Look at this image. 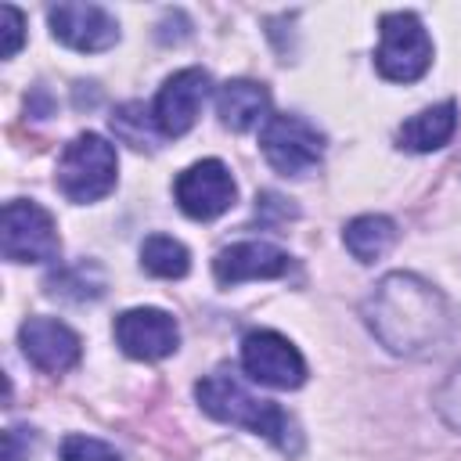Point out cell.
<instances>
[{
	"instance_id": "6da1fadb",
	"label": "cell",
	"mask_w": 461,
	"mask_h": 461,
	"mask_svg": "<svg viewBox=\"0 0 461 461\" xmlns=\"http://www.w3.org/2000/svg\"><path fill=\"white\" fill-rule=\"evenodd\" d=\"M367 331L396 357H425L454 335V310L439 288L418 274H385L360 306Z\"/></svg>"
},
{
	"instance_id": "7a4b0ae2",
	"label": "cell",
	"mask_w": 461,
	"mask_h": 461,
	"mask_svg": "<svg viewBox=\"0 0 461 461\" xmlns=\"http://www.w3.org/2000/svg\"><path fill=\"white\" fill-rule=\"evenodd\" d=\"M194 396L202 403V411L223 425H238V429H249L263 439H270L281 454L295 457L303 450V436H299V425L295 418L277 407L274 400H263L256 393H249L230 371H212L205 375L198 385H194Z\"/></svg>"
},
{
	"instance_id": "3957f363",
	"label": "cell",
	"mask_w": 461,
	"mask_h": 461,
	"mask_svg": "<svg viewBox=\"0 0 461 461\" xmlns=\"http://www.w3.org/2000/svg\"><path fill=\"white\" fill-rule=\"evenodd\" d=\"M54 180L58 191L76 205L101 202L119 180V155L101 133H79L65 144Z\"/></svg>"
},
{
	"instance_id": "277c9868",
	"label": "cell",
	"mask_w": 461,
	"mask_h": 461,
	"mask_svg": "<svg viewBox=\"0 0 461 461\" xmlns=\"http://www.w3.org/2000/svg\"><path fill=\"white\" fill-rule=\"evenodd\" d=\"M432 65V40L418 14L389 11L378 18V50L375 68L389 83H414Z\"/></svg>"
},
{
	"instance_id": "5b68a950",
	"label": "cell",
	"mask_w": 461,
	"mask_h": 461,
	"mask_svg": "<svg viewBox=\"0 0 461 461\" xmlns=\"http://www.w3.org/2000/svg\"><path fill=\"white\" fill-rule=\"evenodd\" d=\"M0 252L7 263H54L61 252L54 216L40 202H7L0 212Z\"/></svg>"
},
{
	"instance_id": "8992f818",
	"label": "cell",
	"mask_w": 461,
	"mask_h": 461,
	"mask_svg": "<svg viewBox=\"0 0 461 461\" xmlns=\"http://www.w3.org/2000/svg\"><path fill=\"white\" fill-rule=\"evenodd\" d=\"M259 148L270 169H277L281 176H306L324 158V133L310 119L295 112H281L263 122Z\"/></svg>"
},
{
	"instance_id": "52a82bcc",
	"label": "cell",
	"mask_w": 461,
	"mask_h": 461,
	"mask_svg": "<svg viewBox=\"0 0 461 461\" xmlns=\"http://www.w3.org/2000/svg\"><path fill=\"white\" fill-rule=\"evenodd\" d=\"M241 367L252 382L270 389H299L306 382L303 353L281 331H270V328L249 331L241 339Z\"/></svg>"
},
{
	"instance_id": "ba28073f",
	"label": "cell",
	"mask_w": 461,
	"mask_h": 461,
	"mask_svg": "<svg viewBox=\"0 0 461 461\" xmlns=\"http://www.w3.org/2000/svg\"><path fill=\"white\" fill-rule=\"evenodd\" d=\"M173 198H176L184 216H191V220H216V216H223L234 205L238 184H234L230 169L220 158H202V162H191L176 176Z\"/></svg>"
},
{
	"instance_id": "9c48e42d",
	"label": "cell",
	"mask_w": 461,
	"mask_h": 461,
	"mask_svg": "<svg viewBox=\"0 0 461 461\" xmlns=\"http://www.w3.org/2000/svg\"><path fill=\"white\" fill-rule=\"evenodd\" d=\"M112 335L115 346L133 360H162L180 346V324L173 321V313L155 306L122 310L112 324Z\"/></svg>"
},
{
	"instance_id": "30bf717a",
	"label": "cell",
	"mask_w": 461,
	"mask_h": 461,
	"mask_svg": "<svg viewBox=\"0 0 461 461\" xmlns=\"http://www.w3.org/2000/svg\"><path fill=\"white\" fill-rule=\"evenodd\" d=\"M50 36L72 50L97 54L119 43V22L101 4H54L47 11Z\"/></svg>"
},
{
	"instance_id": "8fae6325",
	"label": "cell",
	"mask_w": 461,
	"mask_h": 461,
	"mask_svg": "<svg viewBox=\"0 0 461 461\" xmlns=\"http://www.w3.org/2000/svg\"><path fill=\"white\" fill-rule=\"evenodd\" d=\"M209 97V72L205 68H180L173 72L158 94H155V126L162 137H184L194 122H198V112Z\"/></svg>"
},
{
	"instance_id": "7c38bea8",
	"label": "cell",
	"mask_w": 461,
	"mask_h": 461,
	"mask_svg": "<svg viewBox=\"0 0 461 461\" xmlns=\"http://www.w3.org/2000/svg\"><path fill=\"white\" fill-rule=\"evenodd\" d=\"M18 342L25 360H32L40 371H50V375L76 367L83 353L79 335L58 317H25L18 328Z\"/></svg>"
},
{
	"instance_id": "4fadbf2b",
	"label": "cell",
	"mask_w": 461,
	"mask_h": 461,
	"mask_svg": "<svg viewBox=\"0 0 461 461\" xmlns=\"http://www.w3.org/2000/svg\"><path fill=\"white\" fill-rule=\"evenodd\" d=\"M288 270H292V256L270 241H234V245L220 249L212 259V274L223 288L241 285V281L285 277Z\"/></svg>"
},
{
	"instance_id": "5bb4252c",
	"label": "cell",
	"mask_w": 461,
	"mask_h": 461,
	"mask_svg": "<svg viewBox=\"0 0 461 461\" xmlns=\"http://www.w3.org/2000/svg\"><path fill=\"white\" fill-rule=\"evenodd\" d=\"M216 112H220V122L234 133H245L252 126H259L263 119H270V94L263 83L256 79H227L220 90H216Z\"/></svg>"
},
{
	"instance_id": "9a60e30c",
	"label": "cell",
	"mask_w": 461,
	"mask_h": 461,
	"mask_svg": "<svg viewBox=\"0 0 461 461\" xmlns=\"http://www.w3.org/2000/svg\"><path fill=\"white\" fill-rule=\"evenodd\" d=\"M454 130H457V104L454 101H439V104L421 108L418 115H411L396 130V140L407 151H436L454 137Z\"/></svg>"
},
{
	"instance_id": "2e32d148",
	"label": "cell",
	"mask_w": 461,
	"mask_h": 461,
	"mask_svg": "<svg viewBox=\"0 0 461 461\" xmlns=\"http://www.w3.org/2000/svg\"><path fill=\"white\" fill-rule=\"evenodd\" d=\"M342 245L349 249L353 259L375 263L396 245V223L382 212H364L342 227Z\"/></svg>"
},
{
	"instance_id": "e0dca14e",
	"label": "cell",
	"mask_w": 461,
	"mask_h": 461,
	"mask_svg": "<svg viewBox=\"0 0 461 461\" xmlns=\"http://www.w3.org/2000/svg\"><path fill=\"white\" fill-rule=\"evenodd\" d=\"M43 285H47L50 295L68 299V303H90V299L104 295V274H101V267L94 259H79L72 267H61Z\"/></svg>"
},
{
	"instance_id": "ac0fdd59",
	"label": "cell",
	"mask_w": 461,
	"mask_h": 461,
	"mask_svg": "<svg viewBox=\"0 0 461 461\" xmlns=\"http://www.w3.org/2000/svg\"><path fill=\"white\" fill-rule=\"evenodd\" d=\"M140 267H144L151 277H169V281H176V277H184V274L191 270V252H187L176 238H169V234H151V238H144V245H140Z\"/></svg>"
},
{
	"instance_id": "d6986e66",
	"label": "cell",
	"mask_w": 461,
	"mask_h": 461,
	"mask_svg": "<svg viewBox=\"0 0 461 461\" xmlns=\"http://www.w3.org/2000/svg\"><path fill=\"white\" fill-rule=\"evenodd\" d=\"M112 130L122 144H133V148H155V140L162 137L158 126H155V115L140 104V101H126L112 112Z\"/></svg>"
},
{
	"instance_id": "ffe728a7",
	"label": "cell",
	"mask_w": 461,
	"mask_h": 461,
	"mask_svg": "<svg viewBox=\"0 0 461 461\" xmlns=\"http://www.w3.org/2000/svg\"><path fill=\"white\" fill-rule=\"evenodd\" d=\"M61 461H119V450L108 447L104 439L72 432L61 439Z\"/></svg>"
},
{
	"instance_id": "44dd1931",
	"label": "cell",
	"mask_w": 461,
	"mask_h": 461,
	"mask_svg": "<svg viewBox=\"0 0 461 461\" xmlns=\"http://www.w3.org/2000/svg\"><path fill=\"white\" fill-rule=\"evenodd\" d=\"M436 411L450 429H461V364L447 375V382L436 393Z\"/></svg>"
},
{
	"instance_id": "7402d4cb",
	"label": "cell",
	"mask_w": 461,
	"mask_h": 461,
	"mask_svg": "<svg viewBox=\"0 0 461 461\" xmlns=\"http://www.w3.org/2000/svg\"><path fill=\"white\" fill-rule=\"evenodd\" d=\"M0 32H4L0 58H14L22 50V43H25V14L14 4H4L0 7Z\"/></svg>"
},
{
	"instance_id": "603a6c76",
	"label": "cell",
	"mask_w": 461,
	"mask_h": 461,
	"mask_svg": "<svg viewBox=\"0 0 461 461\" xmlns=\"http://www.w3.org/2000/svg\"><path fill=\"white\" fill-rule=\"evenodd\" d=\"M36 447V432L32 429H22V425H11L4 432V461H25Z\"/></svg>"
}]
</instances>
